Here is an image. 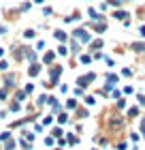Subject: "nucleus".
<instances>
[{"mask_svg": "<svg viewBox=\"0 0 145 150\" xmlns=\"http://www.w3.org/2000/svg\"><path fill=\"white\" fill-rule=\"evenodd\" d=\"M71 39H75V41H79L81 45H90L92 43V32H90L85 26H79V28H75L73 32H71Z\"/></svg>", "mask_w": 145, "mask_h": 150, "instance_id": "1", "label": "nucleus"}, {"mask_svg": "<svg viewBox=\"0 0 145 150\" xmlns=\"http://www.w3.org/2000/svg\"><path fill=\"white\" fill-rule=\"evenodd\" d=\"M0 79H2V86H4V88H9L11 92L15 90V88H19V86H17V75H15V73H11V71L2 73V77H0Z\"/></svg>", "mask_w": 145, "mask_h": 150, "instance_id": "2", "label": "nucleus"}, {"mask_svg": "<svg viewBox=\"0 0 145 150\" xmlns=\"http://www.w3.org/2000/svg\"><path fill=\"white\" fill-rule=\"evenodd\" d=\"M26 47L28 45H13L11 47V56H13L15 62H24L26 60Z\"/></svg>", "mask_w": 145, "mask_h": 150, "instance_id": "3", "label": "nucleus"}, {"mask_svg": "<svg viewBox=\"0 0 145 150\" xmlns=\"http://www.w3.org/2000/svg\"><path fill=\"white\" fill-rule=\"evenodd\" d=\"M94 79H96V73H94V71L83 73V75H79V77H77V86H79V88H88Z\"/></svg>", "mask_w": 145, "mask_h": 150, "instance_id": "4", "label": "nucleus"}, {"mask_svg": "<svg viewBox=\"0 0 145 150\" xmlns=\"http://www.w3.org/2000/svg\"><path fill=\"white\" fill-rule=\"evenodd\" d=\"M26 73H28L30 79L39 77V75L43 73V64H41V62H32V64H28V71H26Z\"/></svg>", "mask_w": 145, "mask_h": 150, "instance_id": "5", "label": "nucleus"}, {"mask_svg": "<svg viewBox=\"0 0 145 150\" xmlns=\"http://www.w3.org/2000/svg\"><path fill=\"white\" fill-rule=\"evenodd\" d=\"M56 56L58 54L56 52H51V50H47L43 54V58H41V64H47V67H51V64H56Z\"/></svg>", "mask_w": 145, "mask_h": 150, "instance_id": "6", "label": "nucleus"}, {"mask_svg": "<svg viewBox=\"0 0 145 150\" xmlns=\"http://www.w3.org/2000/svg\"><path fill=\"white\" fill-rule=\"evenodd\" d=\"M26 62L32 64V62H39V52L34 47H26Z\"/></svg>", "mask_w": 145, "mask_h": 150, "instance_id": "7", "label": "nucleus"}, {"mask_svg": "<svg viewBox=\"0 0 145 150\" xmlns=\"http://www.w3.org/2000/svg\"><path fill=\"white\" fill-rule=\"evenodd\" d=\"M6 110H9V114H19L24 110V103H19V101H9V103H6Z\"/></svg>", "mask_w": 145, "mask_h": 150, "instance_id": "8", "label": "nucleus"}, {"mask_svg": "<svg viewBox=\"0 0 145 150\" xmlns=\"http://www.w3.org/2000/svg\"><path fill=\"white\" fill-rule=\"evenodd\" d=\"M13 101H19V103H24V101H28V94H26V90L24 88H15L13 90V97H11Z\"/></svg>", "mask_w": 145, "mask_h": 150, "instance_id": "9", "label": "nucleus"}, {"mask_svg": "<svg viewBox=\"0 0 145 150\" xmlns=\"http://www.w3.org/2000/svg\"><path fill=\"white\" fill-rule=\"evenodd\" d=\"M88 17L92 19V22H107V17L102 15V13H98L96 9H88Z\"/></svg>", "mask_w": 145, "mask_h": 150, "instance_id": "10", "label": "nucleus"}, {"mask_svg": "<svg viewBox=\"0 0 145 150\" xmlns=\"http://www.w3.org/2000/svg\"><path fill=\"white\" fill-rule=\"evenodd\" d=\"M88 26H90L94 32H98V35L107 32V22H92V24H88Z\"/></svg>", "mask_w": 145, "mask_h": 150, "instance_id": "11", "label": "nucleus"}, {"mask_svg": "<svg viewBox=\"0 0 145 150\" xmlns=\"http://www.w3.org/2000/svg\"><path fill=\"white\" fill-rule=\"evenodd\" d=\"M13 97V92L9 90V88H4V86H0V103H9Z\"/></svg>", "mask_w": 145, "mask_h": 150, "instance_id": "12", "label": "nucleus"}, {"mask_svg": "<svg viewBox=\"0 0 145 150\" xmlns=\"http://www.w3.org/2000/svg\"><path fill=\"white\" fill-rule=\"evenodd\" d=\"M105 81H107V84H111V86H117V84H120V75L113 73V71H109L105 75Z\"/></svg>", "mask_w": 145, "mask_h": 150, "instance_id": "13", "label": "nucleus"}, {"mask_svg": "<svg viewBox=\"0 0 145 150\" xmlns=\"http://www.w3.org/2000/svg\"><path fill=\"white\" fill-rule=\"evenodd\" d=\"M19 137H22V139H26V142H30V144H32V142L36 139V133H34V131H28V129H22Z\"/></svg>", "mask_w": 145, "mask_h": 150, "instance_id": "14", "label": "nucleus"}, {"mask_svg": "<svg viewBox=\"0 0 145 150\" xmlns=\"http://www.w3.org/2000/svg\"><path fill=\"white\" fill-rule=\"evenodd\" d=\"M102 47H105V41L102 39H92V43H90V52H98V50H102Z\"/></svg>", "mask_w": 145, "mask_h": 150, "instance_id": "15", "label": "nucleus"}, {"mask_svg": "<svg viewBox=\"0 0 145 150\" xmlns=\"http://www.w3.org/2000/svg\"><path fill=\"white\" fill-rule=\"evenodd\" d=\"M53 39H56V41H60V43H66V41H68V32H64V30H53Z\"/></svg>", "mask_w": 145, "mask_h": 150, "instance_id": "16", "label": "nucleus"}, {"mask_svg": "<svg viewBox=\"0 0 145 150\" xmlns=\"http://www.w3.org/2000/svg\"><path fill=\"white\" fill-rule=\"evenodd\" d=\"M22 37H24L26 41H34V39H36V37H39V32H36V30H34V28H26V30L22 32Z\"/></svg>", "mask_w": 145, "mask_h": 150, "instance_id": "17", "label": "nucleus"}, {"mask_svg": "<svg viewBox=\"0 0 145 150\" xmlns=\"http://www.w3.org/2000/svg\"><path fill=\"white\" fill-rule=\"evenodd\" d=\"M64 107H66V112H73V110H77V107H79V101L75 99V97H71V99H66Z\"/></svg>", "mask_w": 145, "mask_h": 150, "instance_id": "18", "label": "nucleus"}, {"mask_svg": "<svg viewBox=\"0 0 145 150\" xmlns=\"http://www.w3.org/2000/svg\"><path fill=\"white\" fill-rule=\"evenodd\" d=\"M113 19H120V22H126V19H130V13L128 11H113Z\"/></svg>", "mask_w": 145, "mask_h": 150, "instance_id": "19", "label": "nucleus"}, {"mask_svg": "<svg viewBox=\"0 0 145 150\" xmlns=\"http://www.w3.org/2000/svg\"><path fill=\"white\" fill-rule=\"evenodd\" d=\"M130 50H132V52H137V54H145V43H143V41H132Z\"/></svg>", "mask_w": 145, "mask_h": 150, "instance_id": "20", "label": "nucleus"}, {"mask_svg": "<svg viewBox=\"0 0 145 150\" xmlns=\"http://www.w3.org/2000/svg\"><path fill=\"white\" fill-rule=\"evenodd\" d=\"M56 122L62 127V125H68V122H71V118H68V112H60L58 114V118H56Z\"/></svg>", "mask_w": 145, "mask_h": 150, "instance_id": "21", "label": "nucleus"}, {"mask_svg": "<svg viewBox=\"0 0 145 150\" xmlns=\"http://www.w3.org/2000/svg\"><path fill=\"white\" fill-rule=\"evenodd\" d=\"M139 114H141V107H139V105H132V107H128V110H126V116H128V118H137Z\"/></svg>", "mask_w": 145, "mask_h": 150, "instance_id": "22", "label": "nucleus"}, {"mask_svg": "<svg viewBox=\"0 0 145 150\" xmlns=\"http://www.w3.org/2000/svg\"><path fill=\"white\" fill-rule=\"evenodd\" d=\"M68 50H71V54H81V43L79 41H75V39H71V47H68Z\"/></svg>", "mask_w": 145, "mask_h": 150, "instance_id": "23", "label": "nucleus"}, {"mask_svg": "<svg viewBox=\"0 0 145 150\" xmlns=\"http://www.w3.org/2000/svg\"><path fill=\"white\" fill-rule=\"evenodd\" d=\"M56 54H58V56H64V58H66L68 54H71V50H68V45H66V43H60V45H58V50H56Z\"/></svg>", "mask_w": 145, "mask_h": 150, "instance_id": "24", "label": "nucleus"}, {"mask_svg": "<svg viewBox=\"0 0 145 150\" xmlns=\"http://www.w3.org/2000/svg\"><path fill=\"white\" fill-rule=\"evenodd\" d=\"M9 139H13L11 129H4V131H0V144H4V142H9Z\"/></svg>", "mask_w": 145, "mask_h": 150, "instance_id": "25", "label": "nucleus"}, {"mask_svg": "<svg viewBox=\"0 0 145 150\" xmlns=\"http://www.w3.org/2000/svg\"><path fill=\"white\" fill-rule=\"evenodd\" d=\"M66 144H68V146H77V144H79L77 133H68V135H66Z\"/></svg>", "mask_w": 145, "mask_h": 150, "instance_id": "26", "label": "nucleus"}, {"mask_svg": "<svg viewBox=\"0 0 145 150\" xmlns=\"http://www.w3.org/2000/svg\"><path fill=\"white\" fill-rule=\"evenodd\" d=\"M6 71H11V62L6 58H0V73H6Z\"/></svg>", "mask_w": 145, "mask_h": 150, "instance_id": "27", "label": "nucleus"}, {"mask_svg": "<svg viewBox=\"0 0 145 150\" xmlns=\"http://www.w3.org/2000/svg\"><path fill=\"white\" fill-rule=\"evenodd\" d=\"M47 99H49L47 94H39L36 101H34V105H36V107H43V105H47Z\"/></svg>", "mask_w": 145, "mask_h": 150, "instance_id": "28", "label": "nucleus"}, {"mask_svg": "<svg viewBox=\"0 0 145 150\" xmlns=\"http://www.w3.org/2000/svg\"><path fill=\"white\" fill-rule=\"evenodd\" d=\"M17 148V139H9L2 144V150H15Z\"/></svg>", "mask_w": 145, "mask_h": 150, "instance_id": "29", "label": "nucleus"}, {"mask_svg": "<svg viewBox=\"0 0 145 150\" xmlns=\"http://www.w3.org/2000/svg\"><path fill=\"white\" fill-rule=\"evenodd\" d=\"M92 54H79V62L81 64H90V62H92Z\"/></svg>", "mask_w": 145, "mask_h": 150, "instance_id": "30", "label": "nucleus"}, {"mask_svg": "<svg viewBox=\"0 0 145 150\" xmlns=\"http://www.w3.org/2000/svg\"><path fill=\"white\" fill-rule=\"evenodd\" d=\"M41 125H43V127H51V125H53V114H47V116H43Z\"/></svg>", "mask_w": 145, "mask_h": 150, "instance_id": "31", "label": "nucleus"}, {"mask_svg": "<svg viewBox=\"0 0 145 150\" xmlns=\"http://www.w3.org/2000/svg\"><path fill=\"white\" fill-rule=\"evenodd\" d=\"M62 133H64V129H62L60 125L51 129V137H56V139H60V137H62Z\"/></svg>", "mask_w": 145, "mask_h": 150, "instance_id": "32", "label": "nucleus"}, {"mask_svg": "<svg viewBox=\"0 0 145 150\" xmlns=\"http://www.w3.org/2000/svg\"><path fill=\"white\" fill-rule=\"evenodd\" d=\"M30 9H32V2H30V0H24V2L19 4V11H22V13H28Z\"/></svg>", "mask_w": 145, "mask_h": 150, "instance_id": "33", "label": "nucleus"}, {"mask_svg": "<svg viewBox=\"0 0 145 150\" xmlns=\"http://www.w3.org/2000/svg\"><path fill=\"white\" fill-rule=\"evenodd\" d=\"M79 19H81V15H79V13H73V15L64 17V24H73V22H79Z\"/></svg>", "mask_w": 145, "mask_h": 150, "instance_id": "34", "label": "nucleus"}, {"mask_svg": "<svg viewBox=\"0 0 145 150\" xmlns=\"http://www.w3.org/2000/svg\"><path fill=\"white\" fill-rule=\"evenodd\" d=\"M77 116L83 120V118H90V112L85 110V107H77Z\"/></svg>", "mask_w": 145, "mask_h": 150, "instance_id": "35", "label": "nucleus"}, {"mask_svg": "<svg viewBox=\"0 0 145 150\" xmlns=\"http://www.w3.org/2000/svg\"><path fill=\"white\" fill-rule=\"evenodd\" d=\"M115 110H126V99H124V97L115 101Z\"/></svg>", "mask_w": 145, "mask_h": 150, "instance_id": "36", "label": "nucleus"}, {"mask_svg": "<svg viewBox=\"0 0 145 150\" xmlns=\"http://www.w3.org/2000/svg\"><path fill=\"white\" fill-rule=\"evenodd\" d=\"M45 45H47L45 41H43V39H39V41H36V45H34V50H36V52H45Z\"/></svg>", "mask_w": 145, "mask_h": 150, "instance_id": "37", "label": "nucleus"}, {"mask_svg": "<svg viewBox=\"0 0 145 150\" xmlns=\"http://www.w3.org/2000/svg\"><path fill=\"white\" fill-rule=\"evenodd\" d=\"M43 144H45V146H49V148H51V146H56V137H51V135H47V137L43 139Z\"/></svg>", "mask_w": 145, "mask_h": 150, "instance_id": "38", "label": "nucleus"}, {"mask_svg": "<svg viewBox=\"0 0 145 150\" xmlns=\"http://www.w3.org/2000/svg\"><path fill=\"white\" fill-rule=\"evenodd\" d=\"M115 148H117V150H126V148H128V142H126V139L115 142Z\"/></svg>", "mask_w": 145, "mask_h": 150, "instance_id": "39", "label": "nucleus"}, {"mask_svg": "<svg viewBox=\"0 0 145 150\" xmlns=\"http://www.w3.org/2000/svg\"><path fill=\"white\" fill-rule=\"evenodd\" d=\"M83 103H85V105H88V107H92V105H96V99H94V97H92V94H88V97H85V99H83Z\"/></svg>", "mask_w": 145, "mask_h": 150, "instance_id": "40", "label": "nucleus"}, {"mask_svg": "<svg viewBox=\"0 0 145 150\" xmlns=\"http://www.w3.org/2000/svg\"><path fill=\"white\" fill-rule=\"evenodd\" d=\"M24 90H26V94L30 97V94L34 92V84H32V81H28V84H24Z\"/></svg>", "mask_w": 145, "mask_h": 150, "instance_id": "41", "label": "nucleus"}, {"mask_svg": "<svg viewBox=\"0 0 145 150\" xmlns=\"http://www.w3.org/2000/svg\"><path fill=\"white\" fill-rule=\"evenodd\" d=\"M9 35V26L6 24H0V37H6Z\"/></svg>", "mask_w": 145, "mask_h": 150, "instance_id": "42", "label": "nucleus"}, {"mask_svg": "<svg viewBox=\"0 0 145 150\" xmlns=\"http://www.w3.org/2000/svg\"><path fill=\"white\" fill-rule=\"evenodd\" d=\"M60 112H64V110H62V105H60V101H58L56 105H51V114H60Z\"/></svg>", "mask_w": 145, "mask_h": 150, "instance_id": "43", "label": "nucleus"}, {"mask_svg": "<svg viewBox=\"0 0 145 150\" xmlns=\"http://www.w3.org/2000/svg\"><path fill=\"white\" fill-rule=\"evenodd\" d=\"M122 75H124V77H132V69H130V67H124V69H122Z\"/></svg>", "mask_w": 145, "mask_h": 150, "instance_id": "44", "label": "nucleus"}, {"mask_svg": "<svg viewBox=\"0 0 145 150\" xmlns=\"http://www.w3.org/2000/svg\"><path fill=\"white\" fill-rule=\"evenodd\" d=\"M43 15L45 17H51L53 15V9H51V6H43Z\"/></svg>", "mask_w": 145, "mask_h": 150, "instance_id": "45", "label": "nucleus"}, {"mask_svg": "<svg viewBox=\"0 0 145 150\" xmlns=\"http://www.w3.org/2000/svg\"><path fill=\"white\" fill-rule=\"evenodd\" d=\"M83 94H85V88H75V99H77V97H83Z\"/></svg>", "mask_w": 145, "mask_h": 150, "instance_id": "46", "label": "nucleus"}, {"mask_svg": "<svg viewBox=\"0 0 145 150\" xmlns=\"http://www.w3.org/2000/svg\"><path fill=\"white\" fill-rule=\"evenodd\" d=\"M32 125H34V133H43V125H41V122H32Z\"/></svg>", "mask_w": 145, "mask_h": 150, "instance_id": "47", "label": "nucleus"}, {"mask_svg": "<svg viewBox=\"0 0 145 150\" xmlns=\"http://www.w3.org/2000/svg\"><path fill=\"white\" fill-rule=\"evenodd\" d=\"M128 139H130V142H134V144H137V142L141 139V135H139V133H130V135H128Z\"/></svg>", "mask_w": 145, "mask_h": 150, "instance_id": "48", "label": "nucleus"}, {"mask_svg": "<svg viewBox=\"0 0 145 150\" xmlns=\"http://www.w3.org/2000/svg\"><path fill=\"white\" fill-rule=\"evenodd\" d=\"M4 118H9V110H6V107L0 110V120H4Z\"/></svg>", "mask_w": 145, "mask_h": 150, "instance_id": "49", "label": "nucleus"}, {"mask_svg": "<svg viewBox=\"0 0 145 150\" xmlns=\"http://www.w3.org/2000/svg\"><path fill=\"white\" fill-rule=\"evenodd\" d=\"M122 92H124V94H132V92H134V88H132V86H124V90H122Z\"/></svg>", "mask_w": 145, "mask_h": 150, "instance_id": "50", "label": "nucleus"}, {"mask_svg": "<svg viewBox=\"0 0 145 150\" xmlns=\"http://www.w3.org/2000/svg\"><path fill=\"white\" fill-rule=\"evenodd\" d=\"M111 97H113V99H122V92H120V90H117V88H113V92H111Z\"/></svg>", "mask_w": 145, "mask_h": 150, "instance_id": "51", "label": "nucleus"}, {"mask_svg": "<svg viewBox=\"0 0 145 150\" xmlns=\"http://www.w3.org/2000/svg\"><path fill=\"white\" fill-rule=\"evenodd\" d=\"M139 107H145V94H139Z\"/></svg>", "mask_w": 145, "mask_h": 150, "instance_id": "52", "label": "nucleus"}, {"mask_svg": "<svg viewBox=\"0 0 145 150\" xmlns=\"http://www.w3.org/2000/svg\"><path fill=\"white\" fill-rule=\"evenodd\" d=\"M141 137H145V120H141Z\"/></svg>", "mask_w": 145, "mask_h": 150, "instance_id": "53", "label": "nucleus"}, {"mask_svg": "<svg viewBox=\"0 0 145 150\" xmlns=\"http://www.w3.org/2000/svg\"><path fill=\"white\" fill-rule=\"evenodd\" d=\"M139 35H141V39H145V24H143L141 28H139Z\"/></svg>", "mask_w": 145, "mask_h": 150, "instance_id": "54", "label": "nucleus"}, {"mask_svg": "<svg viewBox=\"0 0 145 150\" xmlns=\"http://www.w3.org/2000/svg\"><path fill=\"white\" fill-rule=\"evenodd\" d=\"M34 4H45V0H32Z\"/></svg>", "mask_w": 145, "mask_h": 150, "instance_id": "55", "label": "nucleus"}, {"mask_svg": "<svg viewBox=\"0 0 145 150\" xmlns=\"http://www.w3.org/2000/svg\"><path fill=\"white\" fill-rule=\"evenodd\" d=\"M4 52H6L4 47H0V58H4Z\"/></svg>", "mask_w": 145, "mask_h": 150, "instance_id": "56", "label": "nucleus"}, {"mask_svg": "<svg viewBox=\"0 0 145 150\" xmlns=\"http://www.w3.org/2000/svg\"><path fill=\"white\" fill-rule=\"evenodd\" d=\"M53 150H64V148H53Z\"/></svg>", "mask_w": 145, "mask_h": 150, "instance_id": "57", "label": "nucleus"}, {"mask_svg": "<svg viewBox=\"0 0 145 150\" xmlns=\"http://www.w3.org/2000/svg\"><path fill=\"white\" fill-rule=\"evenodd\" d=\"M92 150H98V148H92Z\"/></svg>", "mask_w": 145, "mask_h": 150, "instance_id": "58", "label": "nucleus"}, {"mask_svg": "<svg viewBox=\"0 0 145 150\" xmlns=\"http://www.w3.org/2000/svg\"><path fill=\"white\" fill-rule=\"evenodd\" d=\"M88 2H92V0H88Z\"/></svg>", "mask_w": 145, "mask_h": 150, "instance_id": "59", "label": "nucleus"}, {"mask_svg": "<svg viewBox=\"0 0 145 150\" xmlns=\"http://www.w3.org/2000/svg\"><path fill=\"white\" fill-rule=\"evenodd\" d=\"M143 120H145V116H143Z\"/></svg>", "mask_w": 145, "mask_h": 150, "instance_id": "60", "label": "nucleus"}, {"mask_svg": "<svg viewBox=\"0 0 145 150\" xmlns=\"http://www.w3.org/2000/svg\"><path fill=\"white\" fill-rule=\"evenodd\" d=\"M130 2H132V0H130Z\"/></svg>", "mask_w": 145, "mask_h": 150, "instance_id": "61", "label": "nucleus"}]
</instances>
